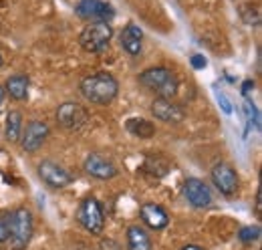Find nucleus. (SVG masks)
<instances>
[{
    "label": "nucleus",
    "mask_w": 262,
    "mask_h": 250,
    "mask_svg": "<svg viewBox=\"0 0 262 250\" xmlns=\"http://www.w3.org/2000/svg\"><path fill=\"white\" fill-rule=\"evenodd\" d=\"M127 131H129L131 135L139 137V139H149V137H154V133H156V125L151 123V121H147V119H137V117H133V119L127 121Z\"/></svg>",
    "instance_id": "aec40b11"
},
{
    "label": "nucleus",
    "mask_w": 262,
    "mask_h": 250,
    "mask_svg": "<svg viewBox=\"0 0 262 250\" xmlns=\"http://www.w3.org/2000/svg\"><path fill=\"white\" fill-rule=\"evenodd\" d=\"M125 236H127V250H154L149 232L139 224L129 226Z\"/></svg>",
    "instance_id": "f3484780"
},
{
    "label": "nucleus",
    "mask_w": 262,
    "mask_h": 250,
    "mask_svg": "<svg viewBox=\"0 0 262 250\" xmlns=\"http://www.w3.org/2000/svg\"><path fill=\"white\" fill-rule=\"evenodd\" d=\"M36 172H38V178L42 180V184L53 187V190H63V187L71 186L75 182L73 174L67 170L65 165H61L57 161H51V159H42L36 165Z\"/></svg>",
    "instance_id": "423d86ee"
},
{
    "label": "nucleus",
    "mask_w": 262,
    "mask_h": 250,
    "mask_svg": "<svg viewBox=\"0 0 262 250\" xmlns=\"http://www.w3.org/2000/svg\"><path fill=\"white\" fill-rule=\"evenodd\" d=\"M151 115L158 121H164V123H169V125L182 123L184 117H186L184 109L178 103H173L171 99H162V97H156L151 101Z\"/></svg>",
    "instance_id": "f8f14e48"
},
{
    "label": "nucleus",
    "mask_w": 262,
    "mask_h": 250,
    "mask_svg": "<svg viewBox=\"0 0 262 250\" xmlns=\"http://www.w3.org/2000/svg\"><path fill=\"white\" fill-rule=\"evenodd\" d=\"M119 45L127 55L137 57L141 53V47H143V32H141V29L135 27V25H127L119 34Z\"/></svg>",
    "instance_id": "2eb2a0df"
},
{
    "label": "nucleus",
    "mask_w": 262,
    "mask_h": 250,
    "mask_svg": "<svg viewBox=\"0 0 262 250\" xmlns=\"http://www.w3.org/2000/svg\"><path fill=\"white\" fill-rule=\"evenodd\" d=\"M190 62H192V67H194L196 71H202V69H206V67H208V61H206V57H204V55H194V57L190 59Z\"/></svg>",
    "instance_id": "4be33fe9"
},
{
    "label": "nucleus",
    "mask_w": 262,
    "mask_h": 250,
    "mask_svg": "<svg viewBox=\"0 0 262 250\" xmlns=\"http://www.w3.org/2000/svg\"><path fill=\"white\" fill-rule=\"evenodd\" d=\"M184 196L194 208H208L212 204V192L200 178H188L184 182Z\"/></svg>",
    "instance_id": "ddd939ff"
},
{
    "label": "nucleus",
    "mask_w": 262,
    "mask_h": 250,
    "mask_svg": "<svg viewBox=\"0 0 262 250\" xmlns=\"http://www.w3.org/2000/svg\"><path fill=\"white\" fill-rule=\"evenodd\" d=\"M8 240V224H6V216H0V244H4Z\"/></svg>",
    "instance_id": "393cba45"
},
{
    "label": "nucleus",
    "mask_w": 262,
    "mask_h": 250,
    "mask_svg": "<svg viewBox=\"0 0 262 250\" xmlns=\"http://www.w3.org/2000/svg\"><path fill=\"white\" fill-rule=\"evenodd\" d=\"M2 87H4V91H6V95H8L10 99H14V101H25V99L29 97L31 81H29V77H27V75L16 73V75L8 77V79H6V83H4Z\"/></svg>",
    "instance_id": "dca6fc26"
},
{
    "label": "nucleus",
    "mask_w": 262,
    "mask_h": 250,
    "mask_svg": "<svg viewBox=\"0 0 262 250\" xmlns=\"http://www.w3.org/2000/svg\"><path fill=\"white\" fill-rule=\"evenodd\" d=\"M51 135V127L47 121H40V119H33L29 121L27 127H23V133H20V148L27 152V154H34L38 152L45 141L49 139Z\"/></svg>",
    "instance_id": "1a4fd4ad"
},
{
    "label": "nucleus",
    "mask_w": 262,
    "mask_h": 250,
    "mask_svg": "<svg viewBox=\"0 0 262 250\" xmlns=\"http://www.w3.org/2000/svg\"><path fill=\"white\" fill-rule=\"evenodd\" d=\"M137 81L143 89H147L149 93L162 97V99H171L178 93V85H180L178 77L167 67H149L139 73Z\"/></svg>",
    "instance_id": "7ed1b4c3"
},
{
    "label": "nucleus",
    "mask_w": 262,
    "mask_h": 250,
    "mask_svg": "<svg viewBox=\"0 0 262 250\" xmlns=\"http://www.w3.org/2000/svg\"><path fill=\"white\" fill-rule=\"evenodd\" d=\"M2 62H4V59H2V51H0V67H2Z\"/></svg>",
    "instance_id": "c756f323"
},
{
    "label": "nucleus",
    "mask_w": 262,
    "mask_h": 250,
    "mask_svg": "<svg viewBox=\"0 0 262 250\" xmlns=\"http://www.w3.org/2000/svg\"><path fill=\"white\" fill-rule=\"evenodd\" d=\"M210 180H212L214 187L222 196H226V198H232L238 192V174H236V170L230 163H226V161H220V163H216L212 168Z\"/></svg>",
    "instance_id": "9d476101"
},
{
    "label": "nucleus",
    "mask_w": 262,
    "mask_h": 250,
    "mask_svg": "<svg viewBox=\"0 0 262 250\" xmlns=\"http://www.w3.org/2000/svg\"><path fill=\"white\" fill-rule=\"evenodd\" d=\"M77 220L79 224L93 236L103 234V228H105V212H103V206L97 198L89 196L81 202L79 206V212H77Z\"/></svg>",
    "instance_id": "39448f33"
},
{
    "label": "nucleus",
    "mask_w": 262,
    "mask_h": 250,
    "mask_svg": "<svg viewBox=\"0 0 262 250\" xmlns=\"http://www.w3.org/2000/svg\"><path fill=\"white\" fill-rule=\"evenodd\" d=\"M113 38V27L109 23H91L79 34V45L87 53H103Z\"/></svg>",
    "instance_id": "20e7f679"
},
{
    "label": "nucleus",
    "mask_w": 262,
    "mask_h": 250,
    "mask_svg": "<svg viewBox=\"0 0 262 250\" xmlns=\"http://www.w3.org/2000/svg\"><path fill=\"white\" fill-rule=\"evenodd\" d=\"M238 240L244 242V244H252V242H258L260 240V226H244L240 228L238 232Z\"/></svg>",
    "instance_id": "412c9836"
},
{
    "label": "nucleus",
    "mask_w": 262,
    "mask_h": 250,
    "mask_svg": "<svg viewBox=\"0 0 262 250\" xmlns=\"http://www.w3.org/2000/svg\"><path fill=\"white\" fill-rule=\"evenodd\" d=\"M23 133V115L20 111H8L6 123H4V137L10 143H16Z\"/></svg>",
    "instance_id": "a211bd4d"
},
{
    "label": "nucleus",
    "mask_w": 262,
    "mask_h": 250,
    "mask_svg": "<svg viewBox=\"0 0 262 250\" xmlns=\"http://www.w3.org/2000/svg\"><path fill=\"white\" fill-rule=\"evenodd\" d=\"M169 170V163L164 156L160 154H149L145 157V163H143V172L147 176H154V178H164Z\"/></svg>",
    "instance_id": "6ab92c4d"
},
{
    "label": "nucleus",
    "mask_w": 262,
    "mask_h": 250,
    "mask_svg": "<svg viewBox=\"0 0 262 250\" xmlns=\"http://www.w3.org/2000/svg\"><path fill=\"white\" fill-rule=\"evenodd\" d=\"M139 216H141V222H143L147 228H151V230H156V232L167 228V224H169L167 212H165L160 204H154V202H145V204L139 208Z\"/></svg>",
    "instance_id": "4468645a"
},
{
    "label": "nucleus",
    "mask_w": 262,
    "mask_h": 250,
    "mask_svg": "<svg viewBox=\"0 0 262 250\" xmlns=\"http://www.w3.org/2000/svg\"><path fill=\"white\" fill-rule=\"evenodd\" d=\"M75 14L87 25H91V23H111L115 10L111 4L103 0H79L75 4Z\"/></svg>",
    "instance_id": "0eeeda50"
},
{
    "label": "nucleus",
    "mask_w": 262,
    "mask_h": 250,
    "mask_svg": "<svg viewBox=\"0 0 262 250\" xmlns=\"http://www.w3.org/2000/svg\"><path fill=\"white\" fill-rule=\"evenodd\" d=\"M4 99H6V91H4V87L0 85V113H2V109H4Z\"/></svg>",
    "instance_id": "cd10ccee"
},
{
    "label": "nucleus",
    "mask_w": 262,
    "mask_h": 250,
    "mask_svg": "<svg viewBox=\"0 0 262 250\" xmlns=\"http://www.w3.org/2000/svg\"><path fill=\"white\" fill-rule=\"evenodd\" d=\"M216 97H218V103H220V105H222V109H224V113H232V103H230L228 101V97H226V95L222 93V91H218V95H216Z\"/></svg>",
    "instance_id": "5701e85b"
},
{
    "label": "nucleus",
    "mask_w": 262,
    "mask_h": 250,
    "mask_svg": "<svg viewBox=\"0 0 262 250\" xmlns=\"http://www.w3.org/2000/svg\"><path fill=\"white\" fill-rule=\"evenodd\" d=\"M6 224H8L6 250H27L34 234V222L31 210H27V208L12 210L10 214H6Z\"/></svg>",
    "instance_id": "f03ea898"
},
{
    "label": "nucleus",
    "mask_w": 262,
    "mask_h": 250,
    "mask_svg": "<svg viewBox=\"0 0 262 250\" xmlns=\"http://www.w3.org/2000/svg\"><path fill=\"white\" fill-rule=\"evenodd\" d=\"M79 91L83 99L93 105H109L119 93V83L111 73H93L79 83Z\"/></svg>",
    "instance_id": "f257e3e1"
},
{
    "label": "nucleus",
    "mask_w": 262,
    "mask_h": 250,
    "mask_svg": "<svg viewBox=\"0 0 262 250\" xmlns=\"http://www.w3.org/2000/svg\"><path fill=\"white\" fill-rule=\"evenodd\" d=\"M250 89H254V81H252V79H248V81L242 83V95H248Z\"/></svg>",
    "instance_id": "a878e982"
},
{
    "label": "nucleus",
    "mask_w": 262,
    "mask_h": 250,
    "mask_svg": "<svg viewBox=\"0 0 262 250\" xmlns=\"http://www.w3.org/2000/svg\"><path fill=\"white\" fill-rule=\"evenodd\" d=\"M260 198H262V192L258 190V192H256V202H254V212H256L258 218H260Z\"/></svg>",
    "instance_id": "bb28decb"
},
{
    "label": "nucleus",
    "mask_w": 262,
    "mask_h": 250,
    "mask_svg": "<svg viewBox=\"0 0 262 250\" xmlns=\"http://www.w3.org/2000/svg\"><path fill=\"white\" fill-rule=\"evenodd\" d=\"M182 250H204L202 246H198V244H188V246H184Z\"/></svg>",
    "instance_id": "c85d7f7f"
},
{
    "label": "nucleus",
    "mask_w": 262,
    "mask_h": 250,
    "mask_svg": "<svg viewBox=\"0 0 262 250\" xmlns=\"http://www.w3.org/2000/svg\"><path fill=\"white\" fill-rule=\"evenodd\" d=\"M99 250H121V246L111 238H103L101 244H99Z\"/></svg>",
    "instance_id": "b1692460"
},
{
    "label": "nucleus",
    "mask_w": 262,
    "mask_h": 250,
    "mask_svg": "<svg viewBox=\"0 0 262 250\" xmlns=\"http://www.w3.org/2000/svg\"><path fill=\"white\" fill-rule=\"evenodd\" d=\"M55 117H57L59 127H63L65 131H79L83 125L87 123L89 113H87V109L81 103H77V101H65V103L59 105Z\"/></svg>",
    "instance_id": "6e6552de"
},
{
    "label": "nucleus",
    "mask_w": 262,
    "mask_h": 250,
    "mask_svg": "<svg viewBox=\"0 0 262 250\" xmlns=\"http://www.w3.org/2000/svg\"><path fill=\"white\" fill-rule=\"evenodd\" d=\"M83 170H85L87 176H91V178H95V180H101V182L113 180V178L119 174L117 165H115L109 157L101 156V154H89V156L85 157Z\"/></svg>",
    "instance_id": "9b49d317"
}]
</instances>
